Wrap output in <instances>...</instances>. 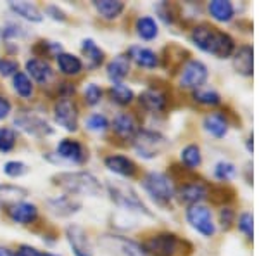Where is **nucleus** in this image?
<instances>
[{
    "mask_svg": "<svg viewBox=\"0 0 259 256\" xmlns=\"http://www.w3.org/2000/svg\"><path fill=\"white\" fill-rule=\"evenodd\" d=\"M104 165L112 173H118L121 177H133L137 173V165L126 156H119V154H112L104 159Z\"/></svg>",
    "mask_w": 259,
    "mask_h": 256,
    "instance_id": "15",
    "label": "nucleus"
},
{
    "mask_svg": "<svg viewBox=\"0 0 259 256\" xmlns=\"http://www.w3.org/2000/svg\"><path fill=\"white\" fill-rule=\"evenodd\" d=\"M7 215L12 222L21 225H28L31 222L36 220V215H38V209H36L35 204L30 203H14L7 206Z\"/></svg>",
    "mask_w": 259,
    "mask_h": 256,
    "instance_id": "13",
    "label": "nucleus"
},
{
    "mask_svg": "<svg viewBox=\"0 0 259 256\" xmlns=\"http://www.w3.org/2000/svg\"><path fill=\"white\" fill-rule=\"evenodd\" d=\"M16 145V132L12 128H0V153H9Z\"/></svg>",
    "mask_w": 259,
    "mask_h": 256,
    "instance_id": "37",
    "label": "nucleus"
},
{
    "mask_svg": "<svg viewBox=\"0 0 259 256\" xmlns=\"http://www.w3.org/2000/svg\"><path fill=\"white\" fill-rule=\"evenodd\" d=\"M130 73V57L121 54V56H116L109 64H107V77L112 83H121L126 75Z\"/></svg>",
    "mask_w": 259,
    "mask_h": 256,
    "instance_id": "22",
    "label": "nucleus"
},
{
    "mask_svg": "<svg viewBox=\"0 0 259 256\" xmlns=\"http://www.w3.org/2000/svg\"><path fill=\"white\" fill-rule=\"evenodd\" d=\"M52 182L68 196H99L102 187L89 171H64L52 177Z\"/></svg>",
    "mask_w": 259,
    "mask_h": 256,
    "instance_id": "2",
    "label": "nucleus"
},
{
    "mask_svg": "<svg viewBox=\"0 0 259 256\" xmlns=\"http://www.w3.org/2000/svg\"><path fill=\"white\" fill-rule=\"evenodd\" d=\"M26 196V191L14 186H0V203H18L19 199Z\"/></svg>",
    "mask_w": 259,
    "mask_h": 256,
    "instance_id": "33",
    "label": "nucleus"
},
{
    "mask_svg": "<svg viewBox=\"0 0 259 256\" xmlns=\"http://www.w3.org/2000/svg\"><path fill=\"white\" fill-rule=\"evenodd\" d=\"M112 130H114L116 135L124 138V140H128V138L133 140L137 133H139V125H137V120L133 115H130V113H119L114 118V121H112Z\"/></svg>",
    "mask_w": 259,
    "mask_h": 256,
    "instance_id": "14",
    "label": "nucleus"
},
{
    "mask_svg": "<svg viewBox=\"0 0 259 256\" xmlns=\"http://www.w3.org/2000/svg\"><path fill=\"white\" fill-rule=\"evenodd\" d=\"M233 218H235V213H233L232 208H221L220 209V224L225 230H228L233 224Z\"/></svg>",
    "mask_w": 259,
    "mask_h": 256,
    "instance_id": "44",
    "label": "nucleus"
},
{
    "mask_svg": "<svg viewBox=\"0 0 259 256\" xmlns=\"http://www.w3.org/2000/svg\"><path fill=\"white\" fill-rule=\"evenodd\" d=\"M194 99L197 100V102L204 104V106H218L221 102L220 94L214 90H195Z\"/></svg>",
    "mask_w": 259,
    "mask_h": 256,
    "instance_id": "36",
    "label": "nucleus"
},
{
    "mask_svg": "<svg viewBox=\"0 0 259 256\" xmlns=\"http://www.w3.org/2000/svg\"><path fill=\"white\" fill-rule=\"evenodd\" d=\"M94 7L102 18L106 19H114L118 18L121 12L124 11V4L119 0H95Z\"/></svg>",
    "mask_w": 259,
    "mask_h": 256,
    "instance_id": "27",
    "label": "nucleus"
},
{
    "mask_svg": "<svg viewBox=\"0 0 259 256\" xmlns=\"http://www.w3.org/2000/svg\"><path fill=\"white\" fill-rule=\"evenodd\" d=\"M237 173V168L235 165L228 161H220L218 165L214 166V177L221 180V182H228L230 178H233Z\"/></svg>",
    "mask_w": 259,
    "mask_h": 256,
    "instance_id": "35",
    "label": "nucleus"
},
{
    "mask_svg": "<svg viewBox=\"0 0 259 256\" xmlns=\"http://www.w3.org/2000/svg\"><path fill=\"white\" fill-rule=\"evenodd\" d=\"M14 89L21 97H24V99L31 97L33 85H31V80L28 78V75L21 73V71H18V73L14 75Z\"/></svg>",
    "mask_w": 259,
    "mask_h": 256,
    "instance_id": "34",
    "label": "nucleus"
},
{
    "mask_svg": "<svg viewBox=\"0 0 259 256\" xmlns=\"http://www.w3.org/2000/svg\"><path fill=\"white\" fill-rule=\"evenodd\" d=\"M14 123L18 125L19 130H23L24 133L33 137H45L52 133V127L47 123V120H44L41 116L35 115V113H19L14 118Z\"/></svg>",
    "mask_w": 259,
    "mask_h": 256,
    "instance_id": "8",
    "label": "nucleus"
},
{
    "mask_svg": "<svg viewBox=\"0 0 259 256\" xmlns=\"http://www.w3.org/2000/svg\"><path fill=\"white\" fill-rule=\"evenodd\" d=\"M28 171V166L24 165L23 161H7L6 165H4V173L7 175V177H21V175H24Z\"/></svg>",
    "mask_w": 259,
    "mask_h": 256,
    "instance_id": "38",
    "label": "nucleus"
},
{
    "mask_svg": "<svg viewBox=\"0 0 259 256\" xmlns=\"http://www.w3.org/2000/svg\"><path fill=\"white\" fill-rule=\"evenodd\" d=\"M157 12L161 14V19L164 23H175V12H173V6H169L168 2H162L157 6Z\"/></svg>",
    "mask_w": 259,
    "mask_h": 256,
    "instance_id": "43",
    "label": "nucleus"
},
{
    "mask_svg": "<svg viewBox=\"0 0 259 256\" xmlns=\"http://www.w3.org/2000/svg\"><path fill=\"white\" fill-rule=\"evenodd\" d=\"M57 154L62 159H68V161L73 163H83L87 158L83 145L76 140H71V138H62L57 144Z\"/></svg>",
    "mask_w": 259,
    "mask_h": 256,
    "instance_id": "18",
    "label": "nucleus"
},
{
    "mask_svg": "<svg viewBox=\"0 0 259 256\" xmlns=\"http://www.w3.org/2000/svg\"><path fill=\"white\" fill-rule=\"evenodd\" d=\"M247 149L250 151V153H252V135H250L249 140H247Z\"/></svg>",
    "mask_w": 259,
    "mask_h": 256,
    "instance_id": "50",
    "label": "nucleus"
},
{
    "mask_svg": "<svg viewBox=\"0 0 259 256\" xmlns=\"http://www.w3.org/2000/svg\"><path fill=\"white\" fill-rule=\"evenodd\" d=\"M38 256H56V254H50V253H40Z\"/></svg>",
    "mask_w": 259,
    "mask_h": 256,
    "instance_id": "51",
    "label": "nucleus"
},
{
    "mask_svg": "<svg viewBox=\"0 0 259 256\" xmlns=\"http://www.w3.org/2000/svg\"><path fill=\"white\" fill-rule=\"evenodd\" d=\"M187 220L189 224L197 230L199 234L206 237L214 236L216 227L212 224V215L211 209L202 206V204H192V206L187 209Z\"/></svg>",
    "mask_w": 259,
    "mask_h": 256,
    "instance_id": "7",
    "label": "nucleus"
},
{
    "mask_svg": "<svg viewBox=\"0 0 259 256\" xmlns=\"http://www.w3.org/2000/svg\"><path fill=\"white\" fill-rule=\"evenodd\" d=\"M182 161H183V165L189 168V170H194V168L200 166V163H202L200 149L194 144L187 145V148L182 151Z\"/></svg>",
    "mask_w": 259,
    "mask_h": 256,
    "instance_id": "32",
    "label": "nucleus"
},
{
    "mask_svg": "<svg viewBox=\"0 0 259 256\" xmlns=\"http://www.w3.org/2000/svg\"><path fill=\"white\" fill-rule=\"evenodd\" d=\"M207 80V68L204 62L192 59L183 66L182 75H180V85L183 89L199 90Z\"/></svg>",
    "mask_w": 259,
    "mask_h": 256,
    "instance_id": "9",
    "label": "nucleus"
},
{
    "mask_svg": "<svg viewBox=\"0 0 259 256\" xmlns=\"http://www.w3.org/2000/svg\"><path fill=\"white\" fill-rule=\"evenodd\" d=\"M204 128L211 133L212 137L221 138L228 133V121L225 118V115L221 113H211L204 118Z\"/></svg>",
    "mask_w": 259,
    "mask_h": 256,
    "instance_id": "23",
    "label": "nucleus"
},
{
    "mask_svg": "<svg viewBox=\"0 0 259 256\" xmlns=\"http://www.w3.org/2000/svg\"><path fill=\"white\" fill-rule=\"evenodd\" d=\"M183 246H187V242L178 236L171 232H161L145 241L144 251L150 256H183Z\"/></svg>",
    "mask_w": 259,
    "mask_h": 256,
    "instance_id": "3",
    "label": "nucleus"
},
{
    "mask_svg": "<svg viewBox=\"0 0 259 256\" xmlns=\"http://www.w3.org/2000/svg\"><path fill=\"white\" fill-rule=\"evenodd\" d=\"M192 42L200 50L212 54L218 59H227L235 50V42L232 36L209 23H202L192 30Z\"/></svg>",
    "mask_w": 259,
    "mask_h": 256,
    "instance_id": "1",
    "label": "nucleus"
},
{
    "mask_svg": "<svg viewBox=\"0 0 259 256\" xmlns=\"http://www.w3.org/2000/svg\"><path fill=\"white\" fill-rule=\"evenodd\" d=\"M239 229L240 232H244L247 239L254 237V218L250 213H242L239 218Z\"/></svg>",
    "mask_w": 259,
    "mask_h": 256,
    "instance_id": "40",
    "label": "nucleus"
},
{
    "mask_svg": "<svg viewBox=\"0 0 259 256\" xmlns=\"http://www.w3.org/2000/svg\"><path fill=\"white\" fill-rule=\"evenodd\" d=\"M81 50L87 57V62H89V68H97V66L102 64L104 61V52L97 47L94 40H83L81 44Z\"/></svg>",
    "mask_w": 259,
    "mask_h": 256,
    "instance_id": "29",
    "label": "nucleus"
},
{
    "mask_svg": "<svg viewBox=\"0 0 259 256\" xmlns=\"http://www.w3.org/2000/svg\"><path fill=\"white\" fill-rule=\"evenodd\" d=\"M18 62L12 61V59H4L0 57V75L2 77H11V75H16L18 73Z\"/></svg>",
    "mask_w": 259,
    "mask_h": 256,
    "instance_id": "42",
    "label": "nucleus"
},
{
    "mask_svg": "<svg viewBox=\"0 0 259 256\" xmlns=\"http://www.w3.org/2000/svg\"><path fill=\"white\" fill-rule=\"evenodd\" d=\"M109 95L116 104H119V106H126V104H130L133 100V90L128 89L123 83H114L109 90Z\"/></svg>",
    "mask_w": 259,
    "mask_h": 256,
    "instance_id": "31",
    "label": "nucleus"
},
{
    "mask_svg": "<svg viewBox=\"0 0 259 256\" xmlns=\"http://www.w3.org/2000/svg\"><path fill=\"white\" fill-rule=\"evenodd\" d=\"M144 189L161 206H168L175 197V189L171 186V180L159 171H150L144 178Z\"/></svg>",
    "mask_w": 259,
    "mask_h": 256,
    "instance_id": "4",
    "label": "nucleus"
},
{
    "mask_svg": "<svg viewBox=\"0 0 259 256\" xmlns=\"http://www.w3.org/2000/svg\"><path fill=\"white\" fill-rule=\"evenodd\" d=\"M109 241L112 242V247L116 246V249L124 256H144L145 254L144 247L133 241H128V239H124V237H111Z\"/></svg>",
    "mask_w": 259,
    "mask_h": 256,
    "instance_id": "28",
    "label": "nucleus"
},
{
    "mask_svg": "<svg viewBox=\"0 0 259 256\" xmlns=\"http://www.w3.org/2000/svg\"><path fill=\"white\" fill-rule=\"evenodd\" d=\"M26 71H28V75L38 83H47L54 75L49 62L45 59H36V57L35 59L26 61Z\"/></svg>",
    "mask_w": 259,
    "mask_h": 256,
    "instance_id": "19",
    "label": "nucleus"
},
{
    "mask_svg": "<svg viewBox=\"0 0 259 256\" xmlns=\"http://www.w3.org/2000/svg\"><path fill=\"white\" fill-rule=\"evenodd\" d=\"M54 116H56L57 123L68 132L78 130V109L71 97H61L54 104Z\"/></svg>",
    "mask_w": 259,
    "mask_h": 256,
    "instance_id": "10",
    "label": "nucleus"
},
{
    "mask_svg": "<svg viewBox=\"0 0 259 256\" xmlns=\"http://www.w3.org/2000/svg\"><path fill=\"white\" fill-rule=\"evenodd\" d=\"M137 33H139L140 39L144 40H154L157 36V23L154 21L152 18H149V16H144V18H139L137 19Z\"/></svg>",
    "mask_w": 259,
    "mask_h": 256,
    "instance_id": "30",
    "label": "nucleus"
},
{
    "mask_svg": "<svg viewBox=\"0 0 259 256\" xmlns=\"http://www.w3.org/2000/svg\"><path fill=\"white\" fill-rule=\"evenodd\" d=\"M2 35L6 36V39H11V36H21L23 35V28L18 26V24H7L6 28H4Z\"/></svg>",
    "mask_w": 259,
    "mask_h": 256,
    "instance_id": "45",
    "label": "nucleus"
},
{
    "mask_svg": "<svg viewBox=\"0 0 259 256\" xmlns=\"http://www.w3.org/2000/svg\"><path fill=\"white\" fill-rule=\"evenodd\" d=\"M100 99H102V90H100V87L95 85V83H90V85L85 89V100H87V104H90V106H95V104L100 102Z\"/></svg>",
    "mask_w": 259,
    "mask_h": 256,
    "instance_id": "41",
    "label": "nucleus"
},
{
    "mask_svg": "<svg viewBox=\"0 0 259 256\" xmlns=\"http://www.w3.org/2000/svg\"><path fill=\"white\" fill-rule=\"evenodd\" d=\"M66 237L73 249L74 256H94V249H92L89 234L80 225H69L66 229Z\"/></svg>",
    "mask_w": 259,
    "mask_h": 256,
    "instance_id": "11",
    "label": "nucleus"
},
{
    "mask_svg": "<svg viewBox=\"0 0 259 256\" xmlns=\"http://www.w3.org/2000/svg\"><path fill=\"white\" fill-rule=\"evenodd\" d=\"M207 9H209L212 19L220 21V23H228L233 18V14H235L233 4L228 2V0H211Z\"/></svg>",
    "mask_w": 259,
    "mask_h": 256,
    "instance_id": "24",
    "label": "nucleus"
},
{
    "mask_svg": "<svg viewBox=\"0 0 259 256\" xmlns=\"http://www.w3.org/2000/svg\"><path fill=\"white\" fill-rule=\"evenodd\" d=\"M233 68L237 73L250 77L254 71V50L250 45H242L235 54H233Z\"/></svg>",
    "mask_w": 259,
    "mask_h": 256,
    "instance_id": "17",
    "label": "nucleus"
},
{
    "mask_svg": "<svg viewBox=\"0 0 259 256\" xmlns=\"http://www.w3.org/2000/svg\"><path fill=\"white\" fill-rule=\"evenodd\" d=\"M47 206L54 215L69 216L81 208V203L78 199H73V196H61V197H56V199H49Z\"/></svg>",
    "mask_w": 259,
    "mask_h": 256,
    "instance_id": "16",
    "label": "nucleus"
},
{
    "mask_svg": "<svg viewBox=\"0 0 259 256\" xmlns=\"http://www.w3.org/2000/svg\"><path fill=\"white\" fill-rule=\"evenodd\" d=\"M57 57V66H59L61 73L68 75V77H73V75H80L83 69V62L80 57L73 56V54L68 52H61Z\"/></svg>",
    "mask_w": 259,
    "mask_h": 256,
    "instance_id": "25",
    "label": "nucleus"
},
{
    "mask_svg": "<svg viewBox=\"0 0 259 256\" xmlns=\"http://www.w3.org/2000/svg\"><path fill=\"white\" fill-rule=\"evenodd\" d=\"M107 189H109L111 199L114 201L119 208L126 209V211H139V213H144V215H150L147 206L142 203V199L137 196V192L130 186H126V184L109 182L107 184Z\"/></svg>",
    "mask_w": 259,
    "mask_h": 256,
    "instance_id": "5",
    "label": "nucleus"
},
{
    "mask_svg": "<svg viewBox=\"0 0 259 256\" xmlns=\"http://www.w3.org/2000/svg\"><path fill=\"white\" fill-rule=\"evenodd\" d=\"M0 35H2V31H0Z\"/></svg>",
    "mask_w": 259,
    "mask_h": 256,
    "instance_id": "52",
    "label": "nucleus"
},
{
    "mask_svg": "<svg viewBox=\"0 0 259 256\" xmlns=\"http://www.w3.org/2000/svg\"><path fill=\"white\" fill-rule=\"evenodd\" d=\"M9 7L18 16H21V18H24L28 21H31V23H40V21L44 19L40 9L31 2H9Z\"/></svg>",
    "mask_w": 259,
    "mask_h": 256,
    "instance_id": "26",
    "label": "nucleus"
},
{
    "mask_svg": "<svg viewBox=\"0 0 259 256\" xmlns=\"http://www.w3.org/2000/svg\"><path fill=\"white\" fill-rule=\"evenodd\" d=\"M0 256H14V253H12L9 247H2V246H0Z\"/></svg>",
    "mask_w": 259,
    "mask_h": 256,
    "instance_id": "49",
    "label": "nucleus"
},
{
    "mask_svg": "<svg viewBox=\"0 0 259 256\" xmlns=\"http://www.w3.org/2000/svg\"><path fill=\"white\" fill-rule=\"evenodd\" d=\"M130 61H135L137 64L142 66V68H156L159 64V57L154 50H150L147 47H132L130 49V54H128Z\"/></svg>",
    "mask_w": 259,
    "mask_h": 256,
    "instance_id": "20",
    "label": "nucleus"
},
{
    "mask_svg": "<svg viewBox=\"0 0 259 256\" xmlns=\"http://www.w3.org/2000/svg\"><path fill=\"white\" fill-rule=\"evenodd\" d=\"M166 138L157 132H152V130H140L139 133L133 138V148L139 153V156L150 159L156 158L164 151L166 148Z\"/></svg>",
    "mask_w": 259,
    "mask_h": 256,
    "instance_id": "6",
    "label": "nucleus"
},
{
    "mask_svg": "<svg viewBox=\"0 0 259 256\" xmlns=\"http://www.w3.org/2000/svg\"><path fill=\"white\" fill-rule=\"evenodd\" d=\"M11 102H9V99H6L4 95H0V120H4V118H7L9 116V113H11Z\"/></svg>",
    "mask_w": 259,
    "mask_h": 256,
    "instance_id": "46",
    "label": "nucleus"
},
{
    "mask_svg": "<svg viewBox=\"0 0 259 256\" xmlns=\"http://www.w3.org/2000/svg\"><path fill=\"white\" fill-rule=\"evenodd\" d=\"M180 199L187 204H200L204 199H207L209 196V187L202 182H197V180H192V182L183 184L182 187L178 189Z\"/></svg>",
    "mask_w": 259,
    "mask_h": 256,
    "instance_id": "12",
    "label": "nucleus"
},
{
    "mask_svg": "<svg viewBox=\"0 0 259 256\" xmlns=\"http://www.w3.org/2000/svg\"><path fill=\"white\" fill-rule=\"evenodd\" d=\"M47 14H52L50 18L52 19H57V21H64L66 19V16H64V12H62L59 7H56V6H49L47 7Z\"/></svg>",
    "mask_w": 259,
    "mask_h": 256,
    "instance_id": "48",
    "label": "nucleus"
},
{
    "mask_svg": "<svg viewBox=\"0 0 259 256\" xmlns=\"http://www.w3.org/2000/svg\"><path fill=\"white\" fill-rule=\"evenodd\" d=\"M40 251L35 249V247L31 246H21L18 249V253H16L14 256H38Z\"/></svg>",
    "mask_w": 259,
    "mask_h": 256,
    "instance_id": "47",
    "label": "nucleus"
},
{
    "mask_svg": "<svg viewBox=\"0 0 259 256\" xmlns=\"http://www.w3.org/2000/svg\"><path fill=\"white\" fill-rule=\"evenodd\" d=\"M140 104L144 106L147 111L152 113H161L166 109V95L159 90L149 89L140 94Z\"/></svg>",
    "mask_w": 259,
    "mask_h": 256,
    "instance_id": "21",
    "label": "nucleus"
},
{
    "mask_svg": "<svg viewBox=\"0 0 259 256\" xmlns=\"http://www.w3.org/2000/svg\"><path fill=\"white\" fill-rule=\"evenodd\" d=\"M109 127V121L104 115H92L87 120V128L92 130V132H104Z\"/></svg>",
    "mask_w": 259,
    "mask_h": 256,
    "instance_id": "39",
    "label": "nucleus"
}]
</instances>
